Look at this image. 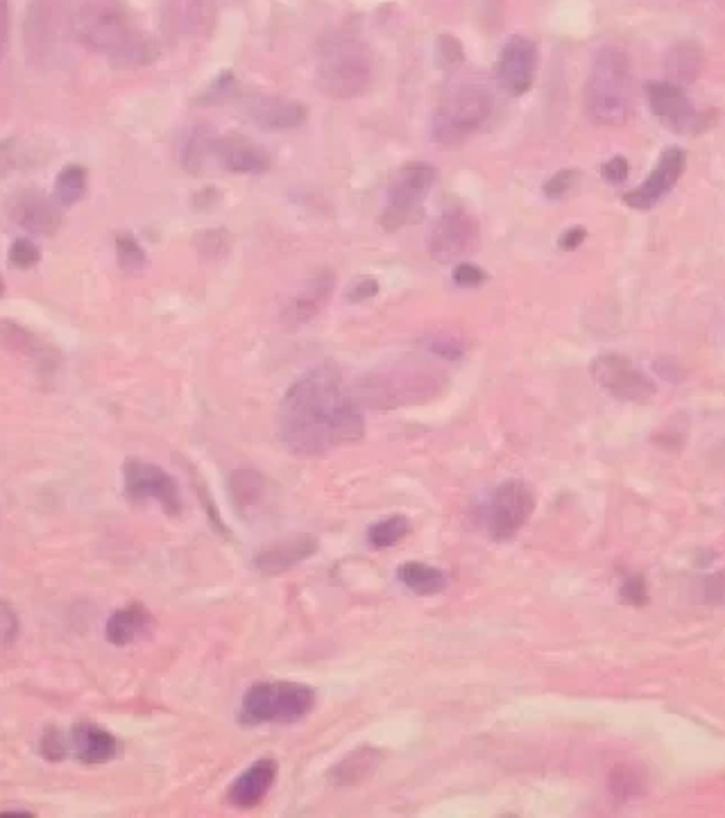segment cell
<instances>
[{"label": "cell", "instance_id": "1", "mask_svg": "<svg viewBox=\"0 0 725 818\" xmlns=\"http://www.w3.org/2000/svg\"><path fill=\"white\" fill-rule=\"evenodd\" d=\"M277 435L286 452L302 458L363 441V413L336 365H317L286 390L277 411Z\"/></svg>", "mask_w": 725, "mask_h": 818}, {"label": "cell", "instance_id": "2", "mask_svg": "<svg viewBox=\"0 0 725 818\" xmlns=\"http://www.w3.org/2000/svg\"><path fill=\"white\" fill-rule=\"evenodd\" d=\"M583 105L588 119L599 128H621L630 121L635 94H632V67L630 57L621 48H601L594 57Z\"/></svg>", "mask_w": 725, "mask_h": 818}, {"label": "cell", "instance_id": "3", "mask_svg": "<svg viewBox=\"0 0 725 818\" xmlns=\"http://www.w3.org/2000/svg\"><path fill=\"white\" fill-rule=\"evenodd\" d=\"M75 33L84 46L121 64H143L153 57V46L111 0H89L75 14Z\"/></svg>", "mask_w": 725, "mask_h": 818}, {"label": "cell", "instance_id": "4", "mask_svg": "<svg viewBox=\"0 0 725 818\" xmlns=\"http://www.w3.org/2000/svg\"><path fill=\"white\" fill-rule=\"evenodd\" d=\"M317 86L331 98L363 96L372 84V57L363 41L350 35H331L323 41L317 60Z\"/></svg>", "mask_w": 725, "mask_h": 818}, {"label": "cell", "instance_id": "5", "mask_svg": "<svg viewBox=\"0 0 725 818\" xmlns=\"http://www.w3.org/2000/svg\"><path fill=\"white\" fill-rule=\"evenodd\" d=\"M315 708V689L302 683L268 681L252 685L243 700L239 721L245 727L281 723L290 725L306 719Z\"/></svg>", "mask_w": 725, "mask_h": 818}, {"label": "cell", "instance_id": "6", "mask_svg": "<svg viewBox=\"0 0 725 818\" xmlns=\"http://www.w3.org/2000/svg\"><path fill=\"white\" fill-rule=\"evenodd\" d=\"M495 109V98L483 84H462L435 111L433 139L443 145H458L481 130Z\"/></svg>", "mask_w": 725, "mask_h": 818}, {"label": "cell", "instance_id": "7", "mask_svg": "<svg viewBox=\"0 0 725 818\" xmlns=\"http://www.w3.org/2000/svg\"><path fill=\"white\" fill-rule=\"evenodd\" d=\"M535 510L533 490L519 479L499 483L479 508V521L492 542H510Z\"/></svg>", "mask_w": 725, "mask_h": 818}, {"label": "cell", "instance_id": "8", "mask_svg": "<svg viewBox=\"0 0 725 818\" xmlns=\"http://www.w3.org/2000/svg\"><path fill=\"white\" fill-rule=\"evenodd\" d=\"M644 94L649 107L655 119L674 134L682 136H699L716 128L718 111L716 109H699L696 107L685 89L669 80L647 82Z\"/></svg>", "mask_w": 725, "mask_h": 818}, {"label": "cell", "instance_id": "9", "mask_svg": "<svg viewBox=\"0 0 725 818\" xmlns=\"http://www.w3.org/2000/svg\"><path fill=\"white\" fill-rule=\"evenodd\" d=\"M438 178V170L428 161L403 164L390 182L388 204L382 214V225L397 231L422 218V202Z\"/></svg>", "mask_w": 725, "mask_h": 818}, {"label": "cell", "instance_id": "10", "mask_svg": "<svg viewBox=\"0 0 725 818\" xmlns=\"http://www.w3.org/2000/svg\"><path fill=\"white\" fill-rule=\"evenodd\" d=\"M594 384L611 397L630 404H644L655 397L653 378L624 354H601L590 363Z\"/></svg>", "mask_w": 725, "mask_h": 818}, {"label": "cell", "instance_id": "11", "mask_svg": "<svg viewBox=\"0 0 725 818\" xmlns=\"http://www.w3.org/2000/svg\"><path fill=\"white\" fill-rule=\"evenodd\" d=\"M125 496L132 504L157 502L164 513L180 515L184 510V500L178 481L161 467L145 460H128L123 467Z\"/></svg>", "mask_w": 725, "mask_h": 818}, {"label": "cell", "instance_id": "12", "mask_svg": "<svg viewBox=\"0 0 725 818\" xmlns=\"http://www.w3.org/2000/svg\"><path fill=\"white\" fill-rule=\"evenodd\" d=\"M479 243V225L462 207L447 209L428 233V254L438 263L466 258Z\"/></svg>", "mask_w": 725, "mask_h": 818}, {"label": "cell", "instance_id": "13", "mask_svg": "<svg viewBox=\"0 0 725 818\" xmlns=\"http://www.w3.org/2000/svg\"><path fill=\"white\" fill-rule=\"evenodd\" d=\"M687 168V153L680 145H666L662 155L657 157V164L647 175V180L624 193V204L635 212H649L669 195L676 184L680 182L682 172Z\"/></svg>", "mask_w": 725, "mask_h": 818}, {"label": "cell", "instance_id": "14", "mask_svg": "<svg viewBox=\"0 0 725 818\" xmlns=\"http://www.w3.org/2000/svg\"><path fill=\"white\" fill-rule=\"evenodd\" d=\"M537 75V46L533 39L515 35L510 37L497 60V80L508 96H524L533 89Z\"/></svg>", "mask_w": 725, "mask_h": 818}, {"label": "cell", "instance_id": "15", "mask_svg": "<svg viewBox=\"0 0 725 818\" xmlns=\"http://www.w3.org/2000/svg\"><path fill=\"white\" fill-rule=\"evenodd\" d=\"M241 109L250 123L270 132L298 130L309 119V109L304 105L273 96H247L241 100Z\"/></svg>", "mask_w": 725, "mask_h": 818}, {"label": "cell", "instance_id": "16", "mask_svg": "<svg viewBox=\"0 0 725 818\" xmlns=\"http://www.w3.org/2000/svg\"><path fill=\"white\" fill-rule=\"evenodd\" d=\"M321 551V540L309 533L288 536L270 546L261 549L254 556V569L261 576H279L300 567L304 561L313 558Z\"/></svg>", "mask_w": 725, "mask_h": 818}, {"label": "cell", "instance_id": "17", "mask_svg": "<svg viewBox=\"0 0 725 818\" xmlns=\"http://www.w3.org/2000/svg\"><path fill=\"white\" fill-rule=\"evenodd\" d=\"M212 151L229 172L264 175L273 168V159L264 145H258L243 134H225L214 139Z\"/></svg>", "mask_w": 725, "mask_h": 818}, {"label": "cell", "instance_id": "18", "mask_svg": "<svg viewBox=\"0 0 725 818\" xmlns=\"http://www.w3.org/2000/svg\"><path fill=\"white\" fill-rule=\"evenodd\" d=\"M279 767L275 759L261 757L250 765L227 789V803L237 809H252L268 796L277 780Z\"/></svg>", "mask_w": 725, "mask_h": 818}, {"label": "cell", "instance_id": "19", "mask_svg": "<svg viewBox=\"0 0 725 818\" xmlns=\"http://www.w3.org/2000/svg\"><path fill=\"white\" fill-rule=\"evenodd\" d=\"M62 204L37 191L21 193L12 207V218L19 227L39 237H50L62 225Z\"/></svg>", "mask_w": 725, "mask_h": 818}, {"label": "cell", "instance_id": "20", "mask_svg": "<svg viewBox=\"0 0 725 818\" xmlns=\"http://www.w3.org/2000/svg\"><path fill=\"white\" fill-rule=\"evenodd\" d=\"M334 286H336V275L331 268H323L317 270L302 288L300 293L288 302V306L283 309V323L286 325H306L311 323V320L321 313L325 309V304L329 302L331 293H334Z\"/></svg>", "mask_w": 725, "mask_h": 818}, {"label": "cell", "instance_id": "21", "mask_svg": "<svg viewBox=\"0 0 725 818\" xmlns=\"http://www.w3.org/2000/svg\"><path fill=\"white\" fill-rule=\"evenodd\" d=\"M71 753L82 765H105L119 753V742L96 723H77L69 735Z\"/></svg>", "mask_w": 725, "mask_h": 818}, {"label": "cell", "instance_id": "22", "mask_svg": "<svg viewBox=\"0 0 725 818\" xmlns=\"http://www.w3.org/2000/svg\"><path fill=\"white\" fill-rule=\"evenodd\" d=\"M424 386H435V374L420 376L418 370H403L397 378V374H386L379 382L367 384V397L372 406H397L403 401H415L418 390Z\"/></svg>", "mask_w": 725, "mask_h": 818}, {"label": "cell", "instance_id": "23", "mask_svg": "<svg viewBox=\"0 0 725 818\" xmlns=\"http://www.w3.org/2000/svg\"><path fill=\"white\" fill-rule=\"evenodd\" d=\"M382 762H384V750L374 746H359L352 753H347L340 762H336L329 769L327 780L334 786H357L370 780L376 773V769L382 767Z\"/></svg>", "mask_w": 725, "mask_h": 818}, {"label": "cell", "instance_id": "24", "mask_svg": "<svg viewBox=\"0 0 725 818\" xmlns=\"http://www.w3.org/2000/svg\"><path fill=\"white\" fill-rule=\"evenodd\" d=\"M153 630V615L138 603L116 610L105 626L107 641L113 647H130L134 641L150 635Z\"/></svg>", "mask_w": 725, "mask_h": 818}, {"label": "cell", "instance_id": "25", "mask_svg": "<svg viewBox=\"0 0 725 818\" xmlns=\"http://www.w3.org/2000/svg\"><path fill=\"white\" fill-rule=\"evenodd\" d=\"M229 496L243 517L256 515L268 496V481L256 470H239L229 477Z\"/></svg>", "mask_w": 725, "mask_h": 818}, {"label": "cell", "instance_id": "26", "mask_svg": "<svg viewBox=\"0 0 725 818\" xmlns=\"http://www.w3.org/2000/svg\"><path fill=\"white\" fill-rule=\"evenodd\" d=\"M703 67H705V52L691 39H685L672 46V50L666 52V60H664V71L666 75H669V82H676L680 86L699 77L703 73Z\"/></svg>", "mask_w": 725, "mask_h": 818}, {"label": "cell", "instance_id": "27", "mask_svg": "<svg viewBox=\"0 0 725 818\" xmlns=\"http://www.w3.org/2000/svg\"><path fill=\"white\" fill-rule=\"evenodd\" d=\"M397 580L415 597L443 594L449 586V576L440 567H431V565L415 563V561L403 563L397 569Z\"/></svg>", "mask_w": 725, "mask_h": 818}, {"label": "cell", "instance_id": "28", "mask_svg": "<svg viewBox=\"0 0 725 818\" xmlns=\"http://www.w3.org/2000/svg\"><path fill=\"white\" fill-rule=\"evenodd\" d=\"M409 533H411V519L403 515H390L386 519L370 524L367 542L374 549H390L399 544Z\"/></svg>", "mask_w": 725, "mask_h": 818}, {"label": "cell", "instance_id": "29", "mask_svg": "<svg viewBox=\"0 0 725 818\" xmlns=\"http://www.w3.org/2000/svg\"><path fill=\"white\" fill-rule=\"evenodd\" d=\"M86 191V170L80 164H69L60 170L55 180V200L62 204V207H69V204H75Z\"/></svg>", "mask_w": 725, "mask_h": 818}, {"label": "cell", "instance_id": "30", "mask_svg": "<svg viewBox=\"0 0 725 818\" xmlns=\"http://www.w3.org/2000/svg\"><path fill=\"white\" fill-rule=\"evenodd\" d=\"M214 139L207 128H195L182 148V164L189 172H200L205 168V161L209 155H214Z\"/></svg>", "mask_w": 725, "mask_h": 818}, {"label": "cell", "instance_id": "31", "mask_svg": "<svg viewBox=\"0 0 725 818\" xmlns=\"http://www.w3.org/2000/svg\"><path fill=\"white\" fill-rule=\"evenodd\" d=\"M116 258H119V266L125 275H138L145 268V250L141 243L132 237V233H121L116 239Z\"/></svg>", "mask_w": 725, "mask_h": 818}, {"label": "cell", "instance_id": "32", "mask_svg": "<svg viewBox=\"0 0 725 818\" xmlns=\"http://www.w3.org/2000/svg\"><path fill=\"white\" fill-rule=\"evenodd\" d=\"M578 180H580V172L576 168H560L558 172L551 175V178L544 182L542 191H544L546 200L558 202L573 191Z\"/></svg>", "mask_w": 725, "mask_h": 818}, {"label": "cell", "instance_id": "33", "mask_svg": "<svg viewBox=\"0 0 725 818\" xmlns=\"http://www.w3.org/2000/svg\"><path fill=\"white\" fill-rule=\"evenodd\" d=\"M435 60H438V67L443 71H451L466 62V52H462V46L456 37L443 35L435 41Z\"/></svg>", "mask_w": 725, "mask_h": 818}, {"label": "cell", "instance_id": "34", "mask_svg": "<svg viewBox=\"0 0 725 818\" xmlns=\"http://www.w3.org/2000/svg\"><path fill=\"white\" fill-rule=\"evenodd\" d=\"M8 258H10V263H12V268L27 270V268L37 266L39 258H41V250H39L37 243L31 241V239H16V241L10 245Z\"/></svg>", "mask_w": 725, "mask_h": 818}, {"label": "cell", "instance_id": "35", "mask_svg": "<svg viewBox=\"0 0 725 818\" xmlns=\"http://www.w3.org/2000/svg\"><path fill=\"white\" fill-rule=\"evenodd\" d=\"M231 237L225 229H209L197 237V250L205 258H218L229 250Z\"/></svg>", "mask_w": 725, "mask_h": 818}, {"label": "cell", "instance_id": "36", "mask_svg": "<svg viewBox=\"0 0 725 818\" xmlns=\"http://www.w3.org/2000/svg\"><path fill=\"white\" fill-rule=\"evenodd\" d=\"M619 597L628 605H647L649 603V586L642 574H632L621 580Z\"/></svg>", "mask_w": 725, "mask_h": 818}, {"label": "cell", "instance_id": "37", "mask_svg": "<svg viewBox=\"0 0 725 818\" xmlns=\"http://www.w3.org/2000/svg\"><path fill=\"white\" fill-rule=\"evenodd\" d=\"M41 755L46 759H50V762H62V759L71 753V744H69V737H64L60 730L50 727L48 733L41 737Z\"/></svg>", "mask_w": 725, "mask_h": 818}, {"label": "cell", "instance_id": "38", "mask_svg": "<svg viewBox=\"0 0 725 818\" xmlns=\"http://www.w3.org/2000/svg\"><path fill=\"white\" fill-rule=\"evenodd\" d=\"M234 86H237V80L231 73H220L209 89L202 94L200 103L202 105H222L227 98H231V94H234Z\"/></svg>", "mask_w": 725, "mask_h": 818}, {"label": "cell", "instance_id": "39", "mask_svg": "<svg viewBox=\"0 0 725 818\" xmlns=\"http://www.w3.org/2000/svg\"><path fill=\"white\" fill-rule=\"evenodd\" d=\"M19 633H21V624H19L16 612L12 610V605L0 601V649L12 647Z\"/></svg>", "mask_w": 725, "mask_h": 818}, {"label": "cell", "instance_id": "40", "mask_svg": "<svg viewBox=\"0 0 725 818\" xmlns=\"http://www.w3.org/2000/svg\"><path fill=\"white\" fill-rule=\"evenodd\" d=\"M487 281V273L470 261H460L454 268V284L458 288H479Z\"/></svg>", "mask_w": 725, "mask_h": 818}, {"label": "cell", "instance_id": "41", "mask_svg": "<svg viewBox=\"0 0 725 818\" xmlns=\"http://www.w3.org/2000/svg\"><path fill=\"white\" fill-rule=\"evenodd\" d=\"M628 175H630V164L621 155H615V157H611V159L601 164V178L607 184H613V187L626 184L628 182Z\"/></svg>", "mask_w": 725, "mask_h": 818}, {"label": "cell", "instance_id": "42", "mask_svg": "<svg viewBox=\"0 0 725 818\" xmlns=\"http://www.w3.org/2000/svg\"><path fill=\"white\" fill-rule=\"evenodd\" d=\"M376 293H379V281L370 277V275H365V277H359V279L352 281L350 290H347V300L359 304V302L372 300Z\"/></svg>", "mask_w": 725, "mask_h": 818}, {"label": "cell", "instance_id": "43", "mask_svg": "<svg viewBox=\"0 0 725 818\" xmlns=\"http://www.w3.org/2000/svg\"><path fill=\"white\" fill-rule=\"evenodd\" d=\"M431 352L435 357H440L445 361H460L462 354H466V347H462L460 342L456 340H445V338H438L431 342Z\"/></svg>", "mask_w": 725, "mask_h": 818}, {"label": "cell", "instance_id": "44", "mask_svg": "<svg viewBox=\"0 0 725 818\" xmlns=\"http://www.w3.org/2000/svg\"><path fill=\"white\" fill-rule=\"evenodd\" d=\"M585 239H588V229L580 227V225H573V227H569V229H565L560 233L558 248L565 250V252H573V250H578L580 245L585 243Z\"/></svg>", "mask_w": 725, "mask_h": 818}, {"label": "cell", "instance_id": "45", "mask_svg": "<svg viewBox=\"0 0 725 818\" xmlns=\"http://www.w3.org/2000/svg\"><path fill=\"white\" fill-rule=\"evenodd\" d=\"M218 202H220V191H216L214 187H207L195 195V209H214Z\"/></svg>", "mask_w": 725, "mask_h": 818}, {"label": "cell", "instance_id": "46", "mask_svg": "<svg viewBox=\"0 0 725 818\" xmlns=\"http://www.w3.org/2000/svg\"><path fill=\"white\" fill-rule=\"evenodd\" d=\"M8 44V8L5 0H0V55H3Z\"/></svg>", "mask_w": 725, "mask_h": 818}, {"label": "cell", "instance_id": "47", "mask_svg": "<svg viewBox=\"0 0 725 818\" xmlns=\"http://www.w3.org/2000/svg\"><path fill=\"white\" fill-rule=\"evenodd\" d=\"M3 290H5V286H3V279H0V298H3Z\"/></svg>", "mask_w": 725, "mask_h": 818}]
</instances>
